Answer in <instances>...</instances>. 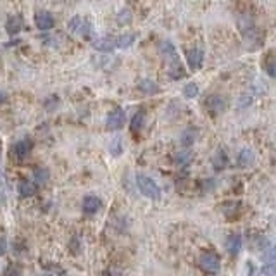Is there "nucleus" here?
Instances as JSON below:
<instances>
[{
    "label": "nucleus",
    "instance_id": "nucleus-1",
    "mask_svg": "<svg viewBox=\"0 0 276 276\" xmlns=\"http://www.w3.org/2000/svg\"><path fill=\"white\" fill-rule=\"evenodd\" d=\"M67 29L71 33H75L76 36L83 40H90L93 36V26L88 19L82 18V16H75L71 21L67 23Z\"/></svg>",
    "mask_w": 276,
    "mask_h": 276
},
{
    "label": "nucleus",
    "instance_id": "nucleus-2",
    "mask_svg": "<svg viewBox=\"0 0 276 276\" xmlns=\"http://www.w3.org/2000/svg\"><path fill=\"white\" fill-rule=\"evenodd\" d=\"M137 185L140 193L145 195L147 198H150V200H159L161 198V188L147 174H137Z\"/></svg>",
    "mask_w": 276,
    "mask_h": 276
},
{
    "label": "nucleus",
    "instance_id": "nucleus-3",
    "mask_svg": "<svg viewBox=\"0 0 276 276\" xmlns=\"http://www.w3.org/2000/svg\"><path fill=\"white\" fill-rule=\"evenodd\" d=\"M198 266H200L202 271L205 273H218L221 269V261L214 252H204L198 259Z\"/></svg>",
    "mask_w": 276,
    "mask_h": 276
},
{
    "label": "nucleus",
    "instance_id": "nucleus-4",
    "mask_svg": "<svg viewBox=\"0 0 276 276\" xmlns=\"http://www.w3.org/2000/svg\"><path fill=\"white\" fill-rule=\"evenodd\" d=\"M124 121H126V112L121 107H116L114 110H110L109 116H107V123L106 126L112 131H117L124 126Z\"/></svg>",
    "mask_w": 276,
    "mask_h": 276
},
{
    "label": "nucleus",
    "instance_id": "nucleus-5",
    "mask_svg": "<svg viewBox=\"0 0 276 276\" xmlns=\"http://www.w3.org/2000/svg\"><path fill=\"white\" fill-rule=\"evenodd\" d=\"M187 62L188 67H190L192 71L195 69H200L202 64H204V50L200 47H193L187 52Z\"/></svg>",
    "mask_w": 276,
    "mask_h": 276
},
{
    "label": "nucleus",
    "instance_id": "nucleus-6",
    "mask_svg": "<svg viewBox=\"0 0 276 276\" xmlns=\"http://www.w3.org/2000/svg\"><path fill=\"white\" fill-rule=\"evenodd\" d=\"M33 149V142L29 140V138H23V140H19V142H16L14 149H12V152H14L16 159L18 161H25L26 157L29 156V152H31Z\"/></svg>",
    "mask_w": 276,
    "mask_h": 276
},
{
    "label": "nucleus",
    "instance_id": "nucleus-7",
    "mask_svg": "<svg viewBox=\"0 0 276 276\" xmlns=\"http://www.w3.org/2000/svg\"><path fill=\"white\" fill-rule=\"evenodd\" d=\"M205 107L213 114H221L226 109V99L221 95H209L205 99Z\"/></svg>",
    "mask_w": 276,
    "mask_h": 276
},
{
    "label": "nucleus",
    "instance_id": "nucleus-8",
    "mask_svg": "<svg viewBox=\"0 0 276 276\" xmlns=\"http://www.w3.org/2000/svg\"><path fill=\"white\" fill-rule=\"evenodd\" d=\"M35 25H36V28H38L40 31H49V29H52L54 26H55V19H54V16L50 14V12L42 11V12H38V14H36Z\"/></svg>",
    "mask_w": 276,
    "mask_h": 276
},
{
    "label": "nucleus",
    "instance_id": "nucleus-9",
    "mask_svg": "<svg viewBox=\"0 0 276 276\" xmlns=\"http://www.w3.org/2000/svg\"><path fill=\"white\" fill-rule=\"evenodd\" d=\"M100 207H102V200H100L97 195H86V197L83 198V213H85L86 216H93Z\"/></svg>",
    "mask_w": 276,
    "mask_h": 276
},
{
    "label": "nucleus",
    "instance_id": "nucleus-10",
    "mask_svg": "<svg viewBox=\"0 0 276 276\" xmlns=\"http://www.w3.org/2000/svg\"><path fill=\"white\" fill-rule=\"evenodd\" d=\"M197 137H198V128L197 126H188L187 130H183V133L180 135V143L185 147V149H188V147H192L195 143Z\"/></svg>",
    "mask_w": 276,
    "mask_h": 276
},
{
    "label": "nucleus",
    "instance_id": "nucleus-11",
    "mask_svg": "<svg viewBox=\"0 0 276 276\" xmlns=\"http://www.w3.org/2000/svg\"><path fill=\"white\" fill-rule=\"evenodd\" d=\"M92 47L99 52H112L116 49V40L110 38V36H100V38L93 40Z\"/></svg>",
    "mask_w": 276,
    "mask_h": 276
},
{
    "label": "nucleus",
    "instance_id": "nucleus-12",
    "mask_svg": "<svg viewBox=\"0 0 276 276\" xmlns=\"http://www.w3.org/2000/svg\"><path fill=\"white\" fill-rule=\"evenodd\" d=\"M138 90L140 92H143L145 95H157V93L161 92L159 85H157L156 82H152L150 78H143L138 82Z\"/></svg>",
    "mask_w": 276,
    "mask_h": 276
},
{
    "label": "nucleus",
    "instance_id": "nucleus-13",
    "mask_svg": "<svg viewBox=\"0 0 276 276\" xmlns=\"http://www.w3.org/2000/svg\"><path fill=\"white\" fill-rule=\"evenodd\" d=\"M167 73H169V78L171 80H180L185 76V67L181 66L180 59H173L169 60V67H167Z\"/></svg>",
    "mask_w": 276,
    "mask_h": 276
},
{
    "label": "nucleus",
    "instance_id": "nucleus-14",
    "mask_svg": "<svg viewBox=\"0 0 276 276\" xmlns=\"http://www.w3.org/2000/svg\"><path fill=\"white\" fill-rule=\"evenodd\" d=\"M159 54H161V57H163L164 60H173V59H176V49H174V45L171 42H161L159 43Z\"/></svg>",
    "mask_w": 276,
    "mask_h": 276
},
{
    "label": "nucleus",
    "instance_id": "nucleus-15",
    "mask_svg": "<svg viewBox=\"0 0 276 276\" xmlns=\"http://www.w3.org/2000/svg\"><path fill=\"white\" fill-rule=\"evenodd\" d=\"M226 248L231 255H237L242 248V237L238 233H231L230 237L226 238Z\"/></svg>",
    "mask_w": 276,
    "mask_h": 276
},
{
    "label": "nucleus",
    "instance_id": "nucleus-16",
    "mask_svg": "<svg viewBox=\"0 0 276 276\" xmlns=\"http://www.w3.org/2000/svg\"><path fill=\"white\" fill-rule=\"evenodd\" d=\"M228 166V156L223 149L216 150V154L213 156V167L216 171H223Z\"/></svg>",
    "mask_w": 276,
    "mask_h": 276
},
{
    "label": "nucleus",
    "instance_id": "nucleus-17",
    "mask_svg": "<svg viewBox=\"0 0 276 276\" xmlns=\"http://www.w3.org/2000/svg\"><path fill=\"white\" fill-rule=\"evenodd\" d=\"M254 161H255V156H254V152H252L250 149L240 150V154H238V166L248 167V166H252V164H254Z\"/></svg>",
    "mask_w": 276,
    "mask_h": 276
},
{
    "label": "nucleus",
    "instance_id": "nucleus-18",
    "mask_svg": "<svg viewBox=\"0 0 276 276\" xmlns=\"http://www.w3.org/2000/svg\"><path fill=\"white\" fill-rule=\"evenodd\" d=\"M21 28H23V21L18 16H11L7 19V23H5V29H7L9 35H18L21 31Z\"/></svg>",
    "mask_w": 276,
    "mask_h": 276
},
{
    "label": "nucleus",
    "instance_id": "nucleus-19",
    "mask_svg": "<svg viewBox=\"0 0 276 276\" xmlns=\"http://www.w3.org/2000/svg\"><path fill=\"white\" fill-rule=\"evenodd\" d=\"M116 40V47L117 49H128V47H131L135 43V40H137V36L133 35V33H124V35L117 36Z\"/></svg>",
    "mask_w": 276,
    "mask_h": 276
},
{
    "label": "nucleus",
    "instance_id": "nucleus-20",
    "mask_svg": "<svg viewBox=\"0 0 276 276\" xmlns=\"http://www.w3.org/2000/svg\"><path fill=\"white\" fill-rule=\"evenodd\" d=\"M143 124H145V112H143V110H138L133 116V119H131V131H133V133H138V131L143 128Z\"/></svg>",
    "mask_w": 276,
    "mask_h": 276
},
{
    "label": "nucleus",
    "instance_id": "nucleus-21",
    "mask_svg": "<svg viewBox=\"0 0 276 276\" xmlns=\"http://www.w3.org/2000/svg\"><path fill=\"white\" fill-rule=\"evenodd\" d=\"M19 193H21V197H33V195L36 193V187L31 181L23 180L21 183H19Z\"/></svg>",
    "mask_w": 276,
    "mask_h": 276
},
{
    "label": "nucleus",
    "instance_id": "nucleus-22",
    "mask_svg": "<svg viewBox=\"0 0 276 276\" xmlns=\"http://www.w3.org/2000/svg\"><path fill=\"white\" fill-rule=\"evenodd\" d=\"M176 164L178 166H188V164L192 163V159H193V156H192L190 150H181V152L176 154Z\"/></svg>",
    "mask_w": 276,
    "mask_h": 276
},
{
    "label": "nucleus",
    "instance_id": "nucleus-23",
    "mask_svg": "<svg viewBox=\"0 0 276 276\" xmlns=\"http://www.w3.org/2000/svg\"><path fill=\"white\" fill-rule=\"evenodd\" d=\"M183 95L187 97V99H195V97L198 95V85L195 82H190L187 83V85L183 86Z\"/></svg>",
    "mask_w": 276,
    "mask_h": 276
},
{
    "label": "nucleus",
    "instance_id": "nucleus-24",
    "mask_svg": "<svg viewBox=\"0 0 276 276\" xmlns=\"http://www.w3.org/2000/svg\"><path fill=\"white\" fill-rule=\"evenodd\" d=\"M133 14H131L130 9H123V11H119V14H117V25L119 26H124V25H130L131 21H133Z\"/></svg>",
    "mask_w": 276,
    "mask_h": 276
},
{
    "label": "nucleus",
    "instance_id": "nucleus-25",
    "mask_svg": "<svg viewBox=\"0 0 276 276\" xmlns=\"http://www.w3.org/2000/svg\"><path fill=\"white\" fill-rule=\"evenodd\" d=\"M266 73H268L271 78L276 76V59L273 55H269L268 60H266Z\"/></svg>",
    "mask_w": 276,
    "mask_h": 276
},
{
    "label": "nucleus",
    "instance_id": "nucleus-26",
    "mask_svg": "<svg viewBox=\"0 0 276 276\" xmlns=\"http://www.w3.org/2000/svg\"><path fill=\"white\" fill-rule=\"evenodd\" d=\"M121 145H123V143H121V138L116 137L112 142H110V147H109L110 154H112V156H119L121 150H123V147H121Z\"/></svg>",
    "mask_w": 276,
    "mask_h": 276
},
{
    "label": "nucleus",
    "instance_id": "nucleus-27",
    "mask_svg": "<svg viewBox=\"0 0 276 276\" xmlns=\"http://www.w3.org/2000/svg\"><path fill=\"white\" fill-rule=\"evenodd\" d=\"M257 276H276L275 266H273V264H266V266H262V268L259 269V275H257Z\"/></svg>",
    "mask_w": 276,
    "mask_h": 276
},
{
    "label": "nucleus",
    "instance_id": "nucleus-28",
    "mask_svg": "<svg viewBox=\"0 0 276 276\" xmlns=\"http://www.w3.org/2000/svg\"><path fill=\"white\" fill-rule=\"evenodd\" d=\"M35 176H36V180H38V181H47V180H49V173H47V169H36Z\"/></svg>",
    "mask_w": 276,
    "mask_h": 276
},
{
    "label": "nucleus",
    "instance_id": "nucleus-29",
    "mask_svg": "<svg viewBox=\"0 0 276 276\" xmlns=\"http://www.w3.org/2000/svg\"><path fill=\"white\" fill-rule=\"evenodd\" d=\"M7 252V242L4 237H0V255H4Z\"/></svg>",
    "mask_w": 276,
    "mask_h": 276
},
{
    "label": "nucleus",
    "instance_id": "nucleus-30",
    "mask_svg": "<svg viewBox=\"0 0 276 276\" xmlns=\"http://www.w3.org/2000/svg\"><path fill=\"white\" fill-rule=\"evenodd\" d=\"M5 100H7V95H5L4 92H0V106H2V104H4Z\"/></svg>",
    "mask_w": 276,
    "mask_h": 276
}]
</instances>
